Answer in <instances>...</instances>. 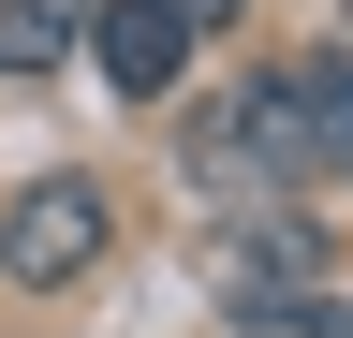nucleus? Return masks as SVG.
<instances>
[{"label": "nucleus", "instance_id": "obj_5", "mask_svg": "<svg viewBox=\"0 0 353 338\" xmlns=\"http://www.w3.org/2000/svg\"><path fill=\"white\" fill-rule=\"evenodd\" d=\"M162 15H176V30H221V15H236V0H162Z\"/></svg>", "mask_w": 353, "mask_h": 338}, {"label": "nucleus", "instance_id": "obj_1", "mask_svg": "<svg viewBox=\"0 0 353 338\" xmlns=\"http://www.w3.org/2000/svg\"><path fill=\"white\" fill-rule=\"evenodd\" d=\"M236 147L265 177H353V59H280L236 103Z\"/></svg>", "mask_w": 353, "mask_h": 338}, {"label": "nucleus", "instance_id": "obj_3", "mask_svg": "<svg viewBox=\"0 0 353 338\" xmlns=\"http://www.w3.org/2000/svg\"><path fill=\"white\" fill-rule=\"evenodd\" d=\"M176 59H192V30H176L162 0H88V74H103L118 103H162Z\"/></svg>", "mask_w": 353, "mask_h": 338}, {"label": "nucleus", "instance_id": "obj_4", "mask_svg": "<svg viewBox=\"0 0 353 338\" xmlns=\"http://www.w3.org/2000/svg\"><path fill=\"white\" fill-rule=\"evenodd\" d=\"M88 45V0H0V74H59Z\"/></svg>", "mask_w": 353, "mask_h": 338}, {"label": "nucleus", "instance_id": "obj_2", "mask_svg": "<svg viewBox=\"0 0 353 338\" xmlns=\"http://www.w3.org/2000/svg\"><path fill=\"white\" fill-rule=\"evenodd\" d=\"M103 221H118V206L88 191V177H30L15 206H0V279H15V294L88 279V265H103Z\"/></svg>", "mask_w": 353, "mask_h": 338}]
</instances>
